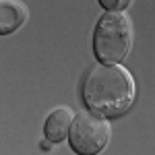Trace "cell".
<instances>
[{
    "label": "cell",
    "instance_id": "1",
    "mask_svg": "<svg viewBox=\"0 0 155 155\" xmlns=\"http://www.w3.org/2000/svg\"><path fill=\"white\" fill-rule=\"evenodd\" d=\"M81 99L87 112L101 118L126 114L137 99V83L122 64H95L81 85Z\"/></svg>",
    "mask_w": 155,
    "mask_h": 155
},
{
    "label": "cell",
    "instance_id": "2",
    "mask_svg": "<svg viewBox=\"0 0 155 155\" xmlns=\"http://www.w3.org/2000/svg\"><path fill=\"white\" fill-rule=\"evenodd\" d=\"M134 25L126 12H104L93 29V56L99 64H120L128 56Z\"/></svg>",
    "mask_w": 155,
    "mask_h": 155
},
{
    "label": "cell",
    "instance_id": "3",
    "mask_svg": "<svg viewBox=\"0 0 155 155\" xmlns=\"http://www.w3.org/2000/svg\"><path fill=\"white\" fill-rule=\"evenodd\" d=\"M112 126L110 120L91 112H81L71 126L68 145L77 155H99L110 143Z\"/></svg>",
    "mask_w": 155,
    "mask_h": 155
},
{
    "label": "cell",
    "instance_id": "4",
    "mask_svg": "<svg viewBox=\"0 0 155 155\" xmlns=\"http://www.w3.org/2000/svg\"><path fill=\"white\" fill-rule=\"evenodd\" d=\"M77 118L74 110L68 106H60L54 107L48 114V118L44 122V137L46 141L52 145L62 143L64 139H68V132H71V126Z\"/></svg>",
    "mask_w": 155,
    "mask_h": 155
},
{
    "label": "cell",
    "instance_id": "5",
    "mask_svg": "<svg viewBox=\"0 0 155 155\" xmlns=\"http://www.w3.org/2000/svg\"><path fill=\"white\" fill-rule=\"evenodd\" d=\"M29 12L23 2H12V0H2L0 2V33L11 35L19 27H23Z\"/></svg>",
    "mask_w": 155,
    "mask_h": 155
},
{
    "label": "cell",
    "instance_id": "6",
    "mask_svg": "<svg viewBox=\"0 0 155 155\" xmlns=\"http://www.w3.org/2000/svg\"><path fill=\"white\" fill-rule=\"evenodd\" d=\"M99 4H101V8H106V12H124L128 8V4H130V0H99Z\"/></svg>",
    "mask_w": 155,
    "mask_h": 155
}]
</instances>
